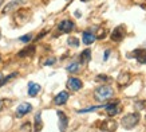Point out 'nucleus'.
I'll use <instances>...</instances> for the list:
<instances>
[{"mask_svg": "<svg viewBox=\"0 0 146 132\" xmlns=\"http://www.w3.org/2000/svg\"><path fill=\"white\" fill-rule=\"evenodd\" d=\"M113 96H114V89L111 88L110 85H101V86H98V88L95 89V92H94L95 100L99 102L107 101V100L113 98Z\"/></svg>", "mask_w": 146, "mask_h": 132, "instance_id": "1", "label": "nucleus"}, {"mask_svg": "<svg viewBox=\"0 0 146 132\" xmlns=\"http://www.w3.org/2000/svg\"><path fill=\"white\" fill-rule=\"evenodd\" d=\"M31 39H32L31 34H27V35H23V36H20V38H19V40H20V42H23V43H28Z\"/></svg>", "mask_w": 146, "mask_h": 132, "instance_id": "22", "label": "nucleus"}, {"mask_svg": "<svg viewBox=\"0 0 146 132\" xmlns=\"http://www.w3.org/2000/svg\"><path fill=\"white\" fill-rule=\"evenodd\" d=\"M31 110H32V105L30 102H23V104H20V105L16 108V116H18V117H23L24 114L30 113Z\"/></svg>", "mask_w": 146, "mask_h": 132, "instance_id": "6", "label": "nucleus"}, {"mask_svg": "<svg viewBox=\"0 0 146 132\" xmlns=\"http://www.w3.org/2000/svg\"><path fill=\"white\" fill-rule=\"evenodd\" d=\"M82 86H83V82H82L79 78L71 77V78H68V81H67V88L70 89V90L78 92V90H80V89H82Z\"/></svg>", "mask_w": 146, "mask_h": 132, "instance_id": "5", "label": "nucleus"}, {"mask_svg": "<svg viewBox=\"0 0 146 132\" xmlns=\"http://www.w3.org/2000/svg\"><path fill=\"white\" fill-rule=\"evenodd\" d=\"M79 63L78 62H72V63H70V65L66 67L67 71H70V73H76V71L79 70Z\"/></svg>", "mask_w": 146, "mask_h": 132, "instance_id": "19", "label": "nucleus"}, {"mask_svg": "<svg viewBox=\"0 0 146 132\" xmlns=\"http://www.w3.org/2000/svg\"><path fill=\"white\" fill-rule=\"evenodd\" d=\"M0 61H1V55H0Z\"/></svg>", "mask_w": 146, "mask_h": 132, "instance_id": "31", "label": "nucleus"}, {"mask_svg": "<svg viewBox=\"0 0 146 132\" xmlns=\"http://www.w3.org/2000/svg\"><path fill=\"white\" fill-rule=\"evenodd\" d=\"M82 1H89V0H82Z\"/></svg>", "mask_w": 146, "mask_h": 132, "instance_id": "30", "label": "nucleus"}, {"mask_svg": "<svg viewBox=\"0 0 146 132\" xmlns=\"http://www.w3.org/2000/svg\"><path fill=\"white\" fill-rule=\"evenodd\" d=\"M101 129L103 131H109V132H114L117 129V123L113 119H107L103 121V124L101 125Z\"/></svg>", "mask_w": 146, "mask_h": 132, "instance_id": "9", "label": "nucleus"}, {"mask_svg": "<svg viewBox=\"0 0 146 132\" xmlns=\"http://www.w3.org/2000/svg\"><path fill=\"white\" fill-rule=\"evenodd\" d=\"M110 53H111V50H109V48H107L106 51H105V57H103V59H105V61H106L107 58H109V55H110Z\"/></svg>", "mask_w": 146, "mask_h": 132, "instance_id": "26", "label": "nucleus"}, {"mask_svg": "<svg viewBox=\"0 0 146 132\" xmlns=\"http://www.w3.org/2000/svg\"><path fill=\"white\" fill-rule=\"evenodd\" d=\"M139 119H141V116H139L138 112L127 113L122 117V125H123V128H126V129H131V128H134L139 123Z\"/></svg>", "mask_w": 146, "mask_h": 132, "instance_id": "2", "label": "nucleus"}, {"mask_svg": "<svg viewBox=\"0 0 146 132\" xmlns=\"http://www.w3.org/2000/svg\"><path fill=\"white\" fill-rule=\"evenodd\" d=\"M129 79H130L129 73H122V74H119V77H118V82H119V84H126Z\"/></svg>", "mask_w": 146, "mask_h": 132, "instance_id": "20", "label": "nucleus"}, {"mask_svg": "<svg viewBox=\"0 0 146 132\" xmlns=\"http://www.w3.org/2000/svg\"><path fill=\"white\" fill-rule=\"evenodd\" d=\"M1 106H3V101L0 100V109H1Z\"/></svg>", "mask_w": 146, "mask_h": 132, "instance_id": "28", "label": "nucleus"}, {"mask_svg": "<svg viewBox=\"0 0 146 132\" xmlns=\"http://www.w3.org/2000/svg\"><path fill=\"white\" fill-rule=\"evenodd\" d=\"M119 101H114V102H110V104H106L105 105V109H106L107 114L111 116V117H114L115 114L119 112Z\"/></svg>", "mask_w": 146, "mask_h": 132, "instance_id": "7", "label": "nucleus"}, {"mask_svg": "<svg viewBox=\"0 0 146 132\" xmlns=\"http://www.w3.org/2000/svg\"><path fill=\"white\" fill-rule=\"evenodd\" d=\"M1 3H3V0H0V5H1Z\"/></svg>", "mask_w": 146, "mask_h": 132, "instance_id": "29", "label": "nucleus"}, {"mask_svg": "<svg viewBox=\"0 0 146 132\" xmlns=\"http://www.w3.org/2000/svg\"><path fill=\"white\" fill-rule=\"evenodd\" d=\"M55 62H56V58H55V57H51V58H47L43 65H44V66H51V65H54Z\"/></svg>", "mask_w": 146, "mask_h": 132, "instance_id": "23", "label": "nucleus"}, {"mask_svg": "<svg viewBox=\"0 0 146 132\" xmlns=\"http://www.w3.org/2000/svg\"><path fill=\"white\" fill-rule=\"evenodd\" d=\"M67 100H68V93L66 90H63V92L58 93L55 98H54V102L56 104V105H63V104H66Z\"/></svg>", "mask_w": 146, "mask_h": 132, "instance_id": "10", "label": "nucleus"}, {"mask_svg": "<svg viewBox=\"0 0 146 132\" xmlns=\"http://www.w3.org/2000/svg\"><path fill=\"white\" fill-rule=\"evenodd\" d=\"M97 39V36L94 35L93 32H90V31H83V34H82V42L84 44H91L95 42Z\"/></svg>", "mask_w": 146, "mask_h": 132, "instance_id": "12", "label": "nucleus"}, {"mask_svg": "<svg viewBox=\"0 0 146 132\" xmlns=\"http://www.w3.org/2000/svg\"><path fill=\"white\" fill-rule=\"evenodd\" d=\"M42 127H43V124H42V113L38 112L35 114V132H40Z\"/></svg>", "mask_w": 146, "mask_h": 132, "instance_id": "17", "label": "nucleus"}, {"mask_svg": "<svg viewBox=\"0 0 146 132\" xmlns=\"http://www.w3.org/2000/svg\"><path fill=\"white\" fill-rule=\"evenodd\" d=\"M24 3V0H12V1H9L8 4H5V7L3 8V13H8L11 12L12 9H15L16 7H19L20 4Z\"/></svg>", "mask_w": 146, "mask_h": 132, "instance_id": "11", "label": "nucleus"}, {"mask_svg": "<svg viewBox=\"0 0 146 132\" xmlns=\"http://www.w3.org/2000/svg\"><path fill=\"white\" fill-rule=\"evenodd\" d=\"M74 27H75L74 22H71L68 19H64V20H62V22L59 23L58 28H59V31H62V32H70V31L74 30Z\"/></svg>", "mask_w": 146, "mask_h": 132, "instance_id": "8", "label": "nucleus"}, {"mask_svg": "<svg viewBox=\"0 0 146 132\" xmlns=\"http://www.w3.org/2000/svg\"><path fill=\"white\" fill-rule=\"evenodd\" d=\"M106 104H103V105H94V106H89V108H83V109H79L78 110V113H89V112H94V110H98L101 109V108H105Z\"/></svg>", "mask_w": 146, "mask_h": 132, "instance_id": "18", "label": "nucleus"}, {"mask_svg": "<svg viewBox=\"0 0 146 132\" xmlns=\"http://www.w3.org/2000/svg\"><path fill=\"white\" fill-rule=\"evenodd\" d=\"M3 78H4V77H3V74L0 73V84H1V81H3Z\"/></svg>", "mask_w": 146, "mask_h": 132, "instance_id": "27", "label": "nucleus"}, {"mask_svg": "<svg viewBox=\"0 0 146 132\" xmlns=\"http://www.w3.org/2000/svg\"><path fill=\"white\" fill-rule=\"evenodd\" d=\"M34 53H35V46H28V47L19 51L18 57H27V55H32Z\"/></svg>", "mask_w": 146, "mask_h": 132, "instance_id": "16", "label": "nucleus"}, {"mask_svg": "<svg viewBox=\"0 0 146 132\" xmlns=\"http://www.w3.org/2000/svg\"><path fill=\"white\" fill-rule=\"evenodd\" d=\"M40 85L39 84H36V82H30L28 84V96H31V97H35L38 93L40 92Z\"/></svg>", "mask_w": 146, "mask_h": 132, "instance_id": "13", "label": "nucleus"}, {"mask_svg": "<svg viewBox=\"0 0 146 132\" xmlns=\"http://www.w3.org/2000/svg\"><path fill=\"white\" fill-rule=\"evenodd\" d=\"M145 105H146V101H137L135 102V106H137L138 109H142Z\"/></svg>", "mask_w": 146, "mask_h": 132, "instance_id": "24", "label": "nucleus"}, {"mask_svg": "<svg viewBox=\"0 0 146 132\" xmlns=\"http://www.w3.org/2000/svg\"><path fill=\"white\" fill-rule=\"evenodd\" d=\"M67 43L70 46H72V47H78L79 46V40H78V38H68Z\"/></svg>", "mask_w": 146, "mask_h": 132, "instance_id": "21", "label": "nucleus"}, {"mask_svg": "<svg viewBox=\"0 0 146 132\" xmlns=\"http://www.w3.org/2000/svg\"><path fill=\"white\" fill-rule=\"evenodd\" d=\"M125 27L123 26H117L113 30V32H111V35H110V38H111V40L113 42H117V43H119L121 40L125 38Z\"/></svg>", "mask_w": 146, "mask_h": 132, "instance_id": "3", "label": "nucleus"}, {"mask_svg": "<svg viewBox=\"0 0 146 132\" xmlns=\"http://www.w3.org/2000/svg\"><path fill=\"white\" fill-rule=\"evenodd\" d=\"M97 81H107L109 79V77H106V75H97Z\"/></svg>", "mask_w": 146, "mask_h": 132, "instance_id": "25", "label": "nucleus"}, {"mask_svg": "<svg viewBox=\"0 0 146 132\" xmlns=\"http://www.w3.org/2000/svg\"><path fill=\"white\" fill-rule=\"evenodd\" d=\"M58 119H59V129L60 132H66L67 131V125H68V117L66 116V113L63 110H58Z\"/></svg>", "mask_w": 146, "mask_h": 132, "instance_id": "4", "label": "nucleus"}, {"mask_svg": "<svg viewBox=\"0 0 146 132\" xmlns=\"http://www.w3.org/2000/svg\"><path fill=\"white\" fill-rule=\"evenodd\" d=\"M134 57L137 59L139 63H146V51L145 50H141V48H138V50H134Z\"/></svg>", "mask_w": 146, "mask_h": 132, "instance_id": "14", "label": "nucleus"}, {"mask_svg": "<svg viewBox=\"0 0 146 132\" xmlns=\"http://www.w3.org/2000/svg\"><path fill=\"white\" fill-rule=\"evenodd\" d=\"M90 59H91V50L86 48V50H83V51L80 53L79 61H80V63H87Z\"/></svg>", "mask_w": 146, "mask_h": 132, "instance_id": "15", "label": "nucleus"}]
</instances>
